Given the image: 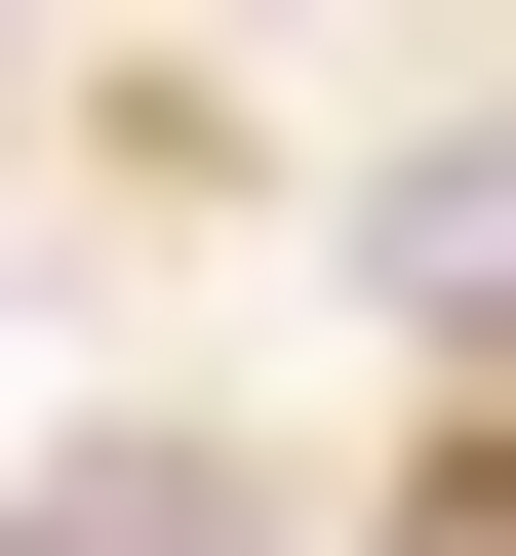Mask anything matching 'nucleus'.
Returning <instances> with one entry per match:
<instances>
[{
	"instance_id": "nucleus-2",
	"label": "nucleus",
	"mask_w": 516,
	"mask_h": 556,
	"mask_svg": "<svg viewBox=\"0 0 516 556\" xmlns=\"http://www.w3.org/2000/svg\"><path fill=\"white\" fill-rule=\"evenodd\" d=\"M40 556H199V477H160V438H119V477H40Z\"/></svg>"
},
{
	"instance_id": "nucleus-1",
	"label": "nucleus",
	"mask_w": 516,
	"mask_h": 556,
	"mask_svg": "<svg viewBox=\"0 0 516 556\" xmlns=\"http://www.w3.org/2000/svg\"><path fill=\"white\" fill-rule=\"evenodd\" d=\"M357 278H398L437 358H516V119H477V160H398V199H357Z\"/></svg>"
}]
</instances>
